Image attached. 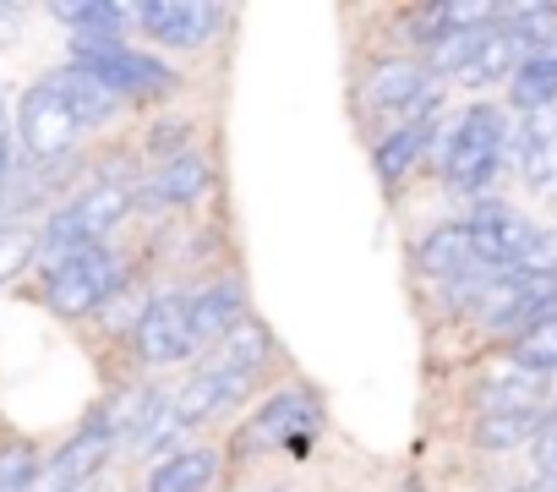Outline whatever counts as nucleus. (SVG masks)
Segmentation results:
<instances>
[{"label": "nucleus", "mask_w": 557, "mask_h": 492, "mask_svg": "<svg viewBox=\"0 0 557 492\" xmlns=\"http://www.w3.org/2000/svg\"><path fill=\"white\" fill-rule=\"evenodd\" d=\"M443 28H448V7H416V12H410V39H416L421 50H432Z\"/></svg>", "instance_id": "obj_29"}, {"label": "nucleus", "mask_w": 557, "mask_h": 492, "mask_svg": "<svg viewBox=\"0 0 557 492\" xmlns=\"http://www.w3.org/2000/svg\"><path fill=\"white\" fill-rule=\"evenodd\" d=\"M546 405V378L541 372H524V367H503L492 378H481L475 389V416H541Z\"/></svg>", "instance_id": "obj_12"}, {"label": "nucleus", "mask_w": 557, "mask_h": 492, "mask_svg": "<svg viewBox=\"0 0 557 492\" xmlns=\"http://www.w3.org/2000/svg\"><path fill=\"white\" fill-rule=\"evenodd\" d=\"M519 492H557L552 481H530V487H519Z\"/></svg>", "instance_id": "obj_34"}, {"label": "nucleus", "mask_w": 557, "mask_h": 492, "mask_svg": "<svg viewBox=\"0 0 557 492\" xmlns=\"http://www.w3.org/2000/svg\"><path fill=\"white\" fill-rule=\"evenodd\" d=\"M481 258H475V241H470V230H465V219L459 224H437L421 246H416V269L421 274H432V280H459V274H470Z\"/></svg>", "instance_id": "obj_15"}, {"label": "nucleus", "mask_w": 557, "mask_h": 492, "mask_svg": "<svg viewBox=\"0 0 557 492\" xmlns=\"http://www.w3.org/2000/svg\"><path fill=\"white\" fill-rule=\"evenodd\" d=\"M513 367L541 372V378L557 372V312H546L535 329H524V334L513 340Z\"/></svg>", "instance_id": "obj_26"}, {"label": "nucleus", "mask_w": 557, "mask_h": 492, "mask_svg": "<svg viewBox=\"0 0 557 492\" xmlns=\"http://www.w3.org/2000/svg\"><path fill=\"white\" fill-rule=\"evenodd\" d=\"M323 427V399L318 389L296 383V389H278L273 399L257 405V416L240 427V454H273V448H307Z\"/></svg>", "instance_id": "obj_5"}, {"label": "nucleus", "mask_w": 557, "mask_h": 492, "mask_svg": "<svg viewBox=\"0 0 557 492\" xmlns=\"http://www.w3.org/2000/svg\"><path fill=\"white\" fill-rule=\"evenodd\" d=\"M508 99H513L519 110H530V115H541V110L557 104V39L541 45L535 56H524V61L513 66V77H508Z\"/></svg>", "instance_id": "obj_19"}, {"label": "nucleus", "mask_w": 557, "mask_h": 492, "mask_svg": "<svg viewBox=\"0 0 557 492\" xmlns=\"http://www.w3.org/2000/svg\"><path fill=\"white\" fill-rule=\"evenodd\" d=\"M524 56H519V39L503 28V23H492L486 34H481V45H475V56H470V66L459 72L470 88H486V83H508L513 77V66H519Z\"/></svg>", "instance_id": "obj_23"}, {"label": "nucleus", "mask_w": 557, "mask_h": 492, "mask_svg": "<svg viewBox=\"0 0 557 492\" xmlns=\"http://www.w3.org/2000/svg\"><path fill=\"white\" fill-rule=\"evenodd\" d=\"M361 104H367V115H377V121L394 132V126H410V121H437L443 88L426 77L421 61L394 56V61H377V66L367 72Z\"/></svg>", "instance_id": "obj_4"}, {"label": "nucleus", "mask_w": 557, "mask_h": 492, "mask_svg": "<svg viewBox=\"0 0 557 492\" xmlns=\"http://www.w3.org/2000/svg\"><path fill=\"white\" fill-rule=\"evenodd\" d=\"M132 17L164 50H202L219 28V7H202V0H143Z\"/></svg>", "instance_id": "obj_10"}, {"label": "nucleus", "mask_w": 557, "mask_h": 492, "mask_svg": "<svg viewBox=\"0 0 557 492\" xmlns=\"http://www.w3.org/2000/svg\"><path fill=\"white\" fill-rule=\"evenodd\" d=\"M17 23H23V7H0V45L17 34Z\"/></svg>", "instance_id": "obj_32"}, {"label": "nucleus", "mask_w": 557, "mask_h": 492, "mask_svg": "<svg viewBox=\"0 0 557 492\" xmlns=\"http://www.w3.org/2000/svg\"><path fill=\"white\" fill-rule=\"evenodd\" d=\"M186 137H191V121H159V126L148 132V148H153L159 159H175V153H186Z\"/></svg>", "instance_id": "obj_30"}, {"label": "nucleus", "mask_w": 557, "mask_h": 492, "mask_svg": "<svg viewBox=\"0 0 557 492\" xmlns=\"http://www.w3.org/2000/svg\"><path fill=\"white\" fill-rule=\"evenodd\" d=\"M121 291V253L110 246H77V253L45 263V302L61 318H88Z\"/></svg>", "instance_id": "obj_3"}, {"label": "nucleus", "mask_w": 557, "mask_h": 492, "mask_svg": "<svg viewBox=\"0 0 557 492\" xmlns=\"http://www.w3.org/2000/svg\"><path fill=\"white\" fill-rule=\"evenodd\" d=\"M508 115L497 104H470L448 132H443V181L465 197L486 192L503 170V153H508Z\"/></svg>", "instance_id": "obj_1"}, {"label": "nucleus", "mask_w": 557, "mask_h": 492, "mask_svg": "<svg viewBox=\"0 0 557 492\" xmlns=\"http://www.w3.org/2000/svg\"><path fill=\"white\" fill-rule=\"evenodd\" d=\"M437 126L443 121H410V126H394V132H383L377 137V148H372V170L394 186V181H405L421 159H426V148L437 143Z\"/></svg>", "instance_id": "obj_16"}, {"label": "nucleus", "mask_w": 557, "mask_h": 492, "mask_svg": "<svg viewBox=\"0 0 557 492\" xmlns=\"http://www.w3.org/2000/svg\"><path fill=\"white\" fill-rule=\"evenodd\" d=\"M39 465H45V459H39L34 443H23V438L0 443V492H34Z\"/></svg>", "instance_id": "obj_27"}, {"label": "nucleus", "mask_w": 557, "mask_h": 492, "mask_svg": "<svg viewBox=\"0 0 557 492\" xmlns=\"http://www.w3.org/2000/svg\"><path fill=\"white\" fill-rule=\"evenodd\" d=\"M208 181H213V164L186 148V153L164 159V164L153 170V181H148L143 192H132V202H143V208H164V202L186 208V202H197V197L208 192Z\"/></svg>", "instance_id": "obj_13"}, {"label": "nucleus", "mask_w": 557, "mask_h": 492, "mask_svg": "<svg viewBox=\"0 0 557 492\" xmlns=\"http://www.w3.org/2000/svg\"><path fill=\"white\" fill-rule=\"evenodd\" d=\"M55 23L72 28V39H99V34H121L126 7H110V0H77V7H50Z\"/></svg>", "instance_id": "obj_25"}, {"label": "nucleus", "mask_w": 557, "mask_h": 492, "mask_svg": "<svg viewBox=\"0 0 557 492\" xmlns=\"http://www.w3.org/2000/svg\"><path fill=\"white\" fill-rule=\"evenodd\" d=\"M50 83L61 88V99L72 104V115H77V126H83V132H88V126H104V121L121 110V99H115L94 72H83V66H66V72H55Z\"/></svg>", "instance_id": "obj_20"}, {"label": "nucleus", "mask_w": 557, "mask_h": 492, "mask_svg": "<svg viewBox=\"0 0 557 492\" xmlns=\"http://www.w3.org/2000/svg\"><path fill=\"white\" fill-rule=\"evenodd\" d=\"M115 454V443H110V432H104V421H99V410L83 421V432H72L45 465H39V481H34V492H88V481L104 470V459Z\"/></svg>", "instance_id": "obj_8"}, {"label": "nucleus", "mask_w": 557, "mask_h": 492, "mask_svg": "<svg viewBox=\"0 0 557 492\" xmlns=\"http://www.w3.org/2000/svg\"><path fill=\"white\" fill-rule=\"evenodd\" d=\"M535 470H541V481H552L557 487V421H546L541 432H535Z\"/></svg>", "instance_id": "obj_31"}, {"label": "nucleus", "mask_w": 557, "mask_h": 492, "mask_svg": "<svg viewBox=\"0 0 557 492\" xmlns=\"http://www.w3.org/2000/svg\"><path fill=\"white\" fill-rule=\"evenodd\" d=\"M268 350H273V334H268V323H257V318H235L230 323V334L213 345V367H224V372H251L257 378V367L268 361Z\"/></svg>", "instance_id": "obj_22"}, {"label": "nucleus", "mask_w": 557, "mask_h": 492, "mask_svg": "<svg viewBox=\"0 0 557 492\" xmlns=\"http://www.w3.org/2000/svg\"><path fill=\"white\" fill-rule=\"evenodd\" d=\"M219 476V454L213 448H175L148 470L143 492H208Z\"/></svg>", "instance_id": "obj_18"}, {"label": "nucleus", "mask_w": 557, "mask_h": 492, "mask_svg": "<svg viewBox=\"0 0 557 492\" xmlns=\"http://www.w3.org/2000/svg\"><path fill=\"white\" fill-rule=\"evenodd\" d=\"M77 137H83V126H77L72 104L61 99V88H55L50 77L34 83V88L23 94V104H17V143L28 148V159L55 164V159H66V153L77 148Z\"/></svg>", "instance_id": "obj_6"}, {"label": "nucleus", "mask_w": 557, "mask_h": 492, "mask_svg": "<svg viewBox=\"0 0 557 492\" xmlns=\"http://www.w3.org/2000/svg\"><path fill=\"white\" fill-rule=\"evenodd\" d=\"M132 208H137V202H132V186L115 181V175H99L88 192H77L61 213H50V219L39 224V258L55 263V258L77 253V246H104V235H110Z\"/></svg>", "instance_id": "obj_2"}, {"label": "nucleus", "mask_w": 557, "mask_h": 492, "mask_svg": "<svg viewBox=\"0 0 557 492\" xmlns=\"http://www.w3.org/2000/svg\"><path fill=\"white\" fill-rule=\"evenodd\" d=\"M546 427V410L541 416H475V448H486V454H508V448H519V443H535V432Z\"/></svg>", "instance_id": "obj_24"}, {"label": "nucleus", "mask_w": 557, "mask_h": 492, "mask_svg": "<svg viewBox=\"0 0 557 492\" xmlns=\"http://www.w3.org/2000/svg\"><path fill=\"white\" fill-rule=\"evenodd\" d=\"M519 170H524V186L552 197L557 202V126L552 121H530L524 137H519Z\"/></svg>", "instance_id": "obj_21"}, {"label": "nucleus", "mask_w": 557, "mask_h": 492, "mask_svg": "<svg viewBox=\"0 0 557 492\" xmlns=\"http://www.w3.org/2000/svg\"><path fill=\"white\" fill-rule=\"evenodd\" d=\"M39 258V230L34 224H0V285H12Z\"/></svg>", "instance_id": "obj_28"}, {"label": "nucleus", "mask_w": 557, "mask_h": 492, "mask_svg": "<svg viewBox=\"0 0 557 492\" xmlns=\"http://www.w3.org/2000/svg\"><path fill=\"white\" fill-rule=\"evenodd\" d=\"M159 399H164L159 383H137V389L115 394L110 405H99V421H104L110 443H115V448H121V443L137 448V438L148 432V421H153V410H159Z\"/></svg>", "instance_id": "obj_17"}, {"label": "nucleus", "mask_w": 557, "mask_h": 492, "mask_svg": "<svg viewBox=\"0 0 557 492\" xmlns=\"http://www.w3.org/2000/svg\"><path fill=\"white\" fill-rule=\"evenodd\" d=\"M137 356L148 367H175L186 356H197V340H191V323H186V296L164 291L153 296L143 312H137Z\"/></svg>", "instance_id": "obj_9"}, {"label": "nucleus", "mask_w": 557, "mask_h": 492, "mask_svg": "<svg viewBox=\"0 0 557 492\" xmlns=\"http://www.w3.org/2000/svg\"><path fill=\"white\" fill-rule=\"evenodd\" d=\"M12 175V137H7V121H0V181Z\"/></svg>", "instance_id": "obj_33"}, {"label": "nucleus", "mask_w": 557, "mask_h": 492, "mask_svg": "<svg viewBox=\"0 0 557 492\" xmlns=\"http://www.w3.org/2000/svg\"><path fill=\"white\" fill-rule=\"evenodd\" d=\"M235 318H246L240 285H235V280H213V285H202L197 296H186V323H191L197 350H202V345H219V340L230 334Z\"/></svg>", "instance_id": "obj_14"}, {"label": "nucleus", "mask_w": 557, "mask_h": 492, "mask_svg": "<svg viewBox=\"0 0 557 492\" xmlns=\"http://www.w3.org/2000/svg\"><path fill=\"white\" fill-rule=\"evenodd\" d=\"M465 230H470V241H475V258L492 263V269H513V258L524 253L530 235H535V224H530L524 213H513L508 202H481V208H470Z\"/></svg>", "instance_id": "obj_11"}, {"label": "nucleus", "mask_w": 557, "mask_h": 492, "mask_svg": "<svg viewBox=\"0 0 557 492\" xmlns=\"http://www.w3.org/2000/svg\"><path fill=\"white\" fill-rule=\"evenodd\" d=\"M251 372H224V367H213V361H202L181 389H170L164 394V405H170V421L186 432V427H202V421H213V416H224L235 399H246L251 394Z\"/></svg>", "instance_id": "obj_7"}]
</instances>
